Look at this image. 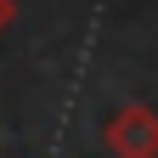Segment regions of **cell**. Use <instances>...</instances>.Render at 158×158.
<instances>
[{
    "label": "cell",
    "mask_w": 158,
    "mask_h": 158,
    "mask_svg": "<svg viewBox=\"0 0 158 158\" xmlns=\"http://www.w3.org/2000/svg\"><path fill=\"white\" fill-rule=\"evenodd\" d=\"M102 147L113 158H158V113L147 102H124L102 124Z\"/></svg>",
    "instance_id": "cell-1"
},
{
    "label": "cell",
    "mask_w": 158,
    "mask_h": 158,
    "mask_svg": "<svg viewBox=\"0 0 158 158\" xmlns=\"http://www.w3.org/2000/svg\"><path fill=\"white\" fill-rule=\"evenodd\" d=\"M11 17H17V0H0V34L11 28Z\"/></svg>",
    "instance_id": "cell-2"
}]
</instances>
